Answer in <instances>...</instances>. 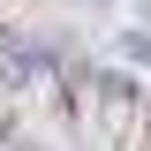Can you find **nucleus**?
I'll return each instance as SVG.
<instances>
[{
  "mask_svg": "<svg viewBox=\"0 0 151 151\" xmlns=\"http://www.w3.org/2000/svg\"><path fill=\"white\" fill-rule=\"evenodd\" d=\"M113 53H121V60H136V68H151V23H144V15H136V23H129V30L113 38Z\"/></svg>",
  "mask_w": 151,
  "mask_h": 151,
  "instance_id": "1",
  "label": "nucleus"
}]
</instances>
